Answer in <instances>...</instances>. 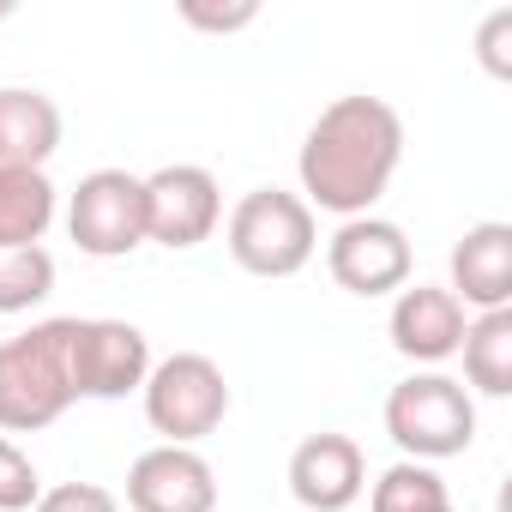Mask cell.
<instances>
[{
  "instance_id": "44dd1931",
  "label": "cell",
  "mask_w": 512,
  "mask_h": 512,
  "mask_svg": "<svg viewBox=\"0 0 512 512\" xmlns=\"http://www.w3.org/2000/svg\"><path fill=\"white\" fill-rule=\"evenodd\" d=\"M181 19H187L193 31L229 37V31H247L253 19H260V7H253V0H235V7H205V0H181Z\"/></svg>"
},
{
  "instance_id": "d6986e66",
  "label": "cell",
  "mask_w": 512,
  "mask_h": 512,
  "mask_svg": "<svg viewBox=\"0 0 512 512\" xmlns=\"http://www.w3.org/2000/svg\"><path fill=\"white\" fill-rule=\"evenodd\" d=\"M37 494H43V476H37V464L0 434V512H31L37 506Z\"/></svg>"
},
{
  "instance_id": "9a60e30c",
  "label": "cell",
  "mask_w": 512,
  "mask_h": 512,
  "mask_svg": "<svg viewBox=\"0 0 512 512\" xmlns=\"http://www.w3.org/2000/svg\"><path fill=\"white\" fill-rule=\"evenodd\" d=\"M61 211L49 169H0V247H37Z\"/></svg>"
},
{
  "instance_id": "4fadbf2b",
  "label": "cell",
  "mask_w": 512,
  "mask_h": 512,
  "mask_svg": "<svg viewBox=\"0 0 512 512\" xmlns=\"http://www.w3.org/2000/svg\"><path fill=\"white\" fill-rule=\"evenodd\" d=\"M464 314L512 308V223H470L452 247V284Z\"/></svg>"
},
{
  "instance_id": "603a6c76",
  "label": "cell",
  "mask_w": 512,
  "mask_h": 512,
  "mask_svg": "<svg viewBox=\"0 0 512 512\" xmlns=\"http://www.w3.org/2000/svg\"><path fill=\"white\" fill-rule=\"evenodd\" d=\"M452 512H458V506H452Z\"/></svg>"
},
{
  "instance_id": "7402d4cb",
  "label": "cell",
  "mask_w": 512,
  "mask_h": 512,
  "mask_svg": "<svg viewBox=\"0 0 512 512\" xmlns=\"http://www.w3.org/2000/svg\"><path fill=\"white\" fill-rule=\"evenodd\" d=\"M506 37H512V7H500V13H488V25H482V67L494 73V79H512V55H506Z\"/></svg>"
},
{
  "instance_id": "9c48e42d",
  "label": "cell",
  "mask_w": 512,
  "mask_h": 512,
  "mask_svg": "<svg viewBox=\"0 0 512 512\" xmlns=\"http://www.w3.org/2000/svg\"><path fill=\"white\" fill-rule=\"evenodd\" d=\"M217 223H223V187L211 169L163 163L157 175H145V241L187 253V247L211 241Z\"/></svg>"
},
{
  "instance_id": "8992f818",
  "label": "cell",
  "mask_w": 512,
  "mask_h": 512,
  "mask_svg": "<svg viewBox=\"0 0 512 512\" xmlns=\"http://www.w3.org/2000/svg\"><path fill=\"white\" fill-rule=\"evenodd\" d=\"M67 235L91 260H127L145 247V175L91 169L67 199Z\"/></svg>"
},
{
  "instance_id": "3957f363",
  "label": "cell",
  "mask_w": 512,
  "mask_h": 512,
  "mask_svg": "<svg viewBox=\"0 0 512 512\" xmlns=\"http://www.w3.org/2000/svg\"><path fill=\"white\" fill-rule=\"evenodd\" d=\"M223 241H229V260L253 278H296L314 247H320V223L308 211L302 193L290 187H253L235 199L229 223H223Z\"/></svg>"
},
{
  "instance_id": "7a4b0ae2",
  "label": "cell",
  "mask_w": 512,
  "mask_h": 512,
  "mask_svg": "<svg viewBox=\"0 0 512 512\" xmlns=\"http://www.w3.org/2000/svg\"><path fill=\"white\" fill-rule=\"evenodd\" d=\"M67 320H43L0 344V434H37L73 410Z\"/></svg>"
},
{
  "instance_id": "5b68a950",
  "label": "cell",
  "mask_w": 512,
  "mask_h": 512,
  "mask_svg": "<svg viewBox=\"0 0 512 512\" xmlns=\"http://www.w3.org/2000/svg\"><path fill=\"white\" fill-rule=\"evenodd\" d=\"M139 392H145V422L163 434V446H199L229 416V380L199 350H175L151 362Z\"/></svg>"
},
{
  "instance_id": "30bf717a",
  "label": "cell",
  "mask_w": 512,
  "mask_h": 512,
  "mask_svg": "<svg viewBox=\"0 0 512 512\" xmlns=\"http://www.w3.org/2000/svg\"><path fill=\"white\" fill-rule=\"evenodd\" d=\"M127 506L133 512H217V470L199 458V446H151L127 470Z\"/></svg>"
},
{
  "instance_id": "ba28073f",
  "label": "cell",
  "mask_w": 512,
  "mask_h": 512,
  "mask_svg": "<svg viewBox=\"0 0 512 512\" xmlns=\"http://www.w3.org/2000/svg\"><path fill=\"white\" fill-rule=\"evenodd\" d=\"M410 266H416V253H410V235L392 223V217H350L338 223V235L326 241V272L338 290L374 302V296H398L410 284Z\"/></svg>"
},
{
  "instance_id": "8fae6325",
  "label": "cell",
  "mask_w": 512,
  "mask_h": 512,
  "mask_svg": "<svg viewBox=\"0 0 512 512\" xmlns=\"http://www.w3.org/2000/svg\"><path fill=\"white\" fill-rule=\"evenodd\" d=\"M464 326H470V314H464V302L446 284H404L398 302H392V320H386L392 350L404 362H428V368L458 356Z\"/></svg>"
},
{
  "instance_id": "7c38bea8",
  "label": "cell",
  "mask_w": 512,
  "mask_h": 512,
  "mask_svg": "<svg viewBox=\"0 0 512 512\" xmlns=\"http://www.w3.org/2000/svg\"><path fill=\"white\" fill-rule=\"evenodd\" d=\"M368 488V458L350 434H308L290 452V494L308 512H350Z\"/></svg>"
},
{
  "instance_id": "ffe728a7",
  "label": "cell",
  "mask_w": 512,
  "mask_h": 512,
  "mask_svg": "<svg viewBox=\"0 0 512 512\" xmlns=\"http://www.w3.org/2000/svg\"><path fill=\"white\" fill-rule=\"evenodd\" d=\"M31 512H121V500L103 482H61V488H43Z\"/></svg>"
},
{
  "instance_id": "277c9868",
  "label": "cell",
  "mask_w": 512,
  "mask_h": 512,
  "mask_svg": "<svg viewBox=\"0 0 512 512\" xmlns=\"http://www.w3.org/2000/svg\"><path fill=\"white\" fill-rule=\"evenodd\" d=\"M386 434L410 464L458 458L476 440V398L452 374H410L386 392Z\"/></svg>"
},
{
  "instance_id": "e0dca14e",
  "label": "cell",
  "mask_w": 512,
  "mask_h": 512,
  "mask_svg": "<svg viewBox=\"0 0 512 512\" xmlns=\"http://www.w3.org/2000/svg\"><path fill=\"white\" fill-rule=\"evenodd\" d=\"M368 512H452V494H446V482H440L434 464L398 458V464L380 470V482L368 488Z\"/></svg>"
},
{
  "instance_id": "5bb4252c",
  "label": "cell",
  "mask_w": 512,
  "mask_h": 512,
  "mask_svg": "<svg viewBox=\"0 0 512 512\" xmlns=\"http://www.w3.org/2000/svg\"><path fill=\"white\" fill-rule=\"evenodd\" d=\"M61 151V109L43 91H0V169H43Z\"/></svg>"
},
{
  "instance_id": "52a82bcc",
  "label": "cell",
  "mask_w": 512,
  "mask_h": 512,
  "mask_svg": "<svg viewBox=\"0 0 512 512\" xmlns=\"http://www.w3.org/2000/svg\"><path fill=\"white\" fill-rule=\"evenodd\" d=\"M67 368L73 398H127L151 374V338L133 320H79L67 314Z\"/></svg>"
},
{
  "instance_id": "2e32d148",
  "label": "cell",
  "mask_w": 512,
  "mask_h": 512,
  "mask_svg": "<svg viewBox=\"0 0 512 512\" xmlns=\"http://www.w3.org/2000/svg\"><path fill=\"white\" fill-rule=\"evenodd\" d=\"M464 392H482V398H506L512 392V308L500 314H470L464 326Z\"/></svg>"
},
{
  "instance_id": "6da1fadb",
  "label": "cell",
  "mask_w": 512,
  "mask_h": 512,
  "mask_svg": "<svg viewBox=\"0 0 512 512\" xmlns=\"http://www.w3.org/2000/svg\"><path fill=\"white\" fill-rule=\"evenodd\" d=\"M404 163V121L386 97H338L314 115L296 175H302V199L308 211H332V217H368L380 205V193L392 187Z\"/></svg>"
},
{
  "instance_id": "ac0fdd59",
  "label": "cell",
  "mask_w": 512,
  "mask_h": 512,
  "mask_svg": "<svg viewBox=\"0 0 512 512\" xmlns=\"http://www.w3.org/2000/svg\"><path fill=\"white\" fill-rule=\"evenodd\" d=\"M55 290V253L37 247H0V314H31Z\"/></svg>"
}]
</instances>
